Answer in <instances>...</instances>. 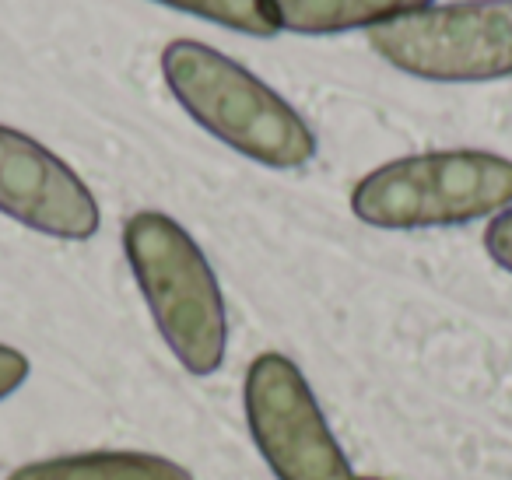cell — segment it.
Here are the masks:
<instances>
[{"label":"cell","mask_w":512,"mask_h":480,"mask_svg":"<svg viewBox=\"0 0 512 480\" xmlns=\"http://www.w3.org/2000/svg\"><path fill=\"white\" fill-rule=\"evenodd\" d=\"M484 249L502 270L512 274V207H505L502 214H495V221L484 232Z\"/></svg>","instance_id":"obj_10"},{"label":"cell","mask_w":512,"mask_h":480,"mask_svg":"<svg viewBox=\"0 0 512 480\" xmlns=\"http://www.w3.org/2000/svg\"><path fill=\"white\" fill-rule=\"evenodd\" d=\"M158 4L207 18V22L225 25V29H235L242 36L271 39L281 32L274 0H158Z\"/></svg>","instance_id":"obj_9"},{"label":"cell","mask_w":512,"mask_h":480,"mask_svg":"<svg viewBox=\"0 0 512 480\" xmlns=\"http://www.w3.org/2000/svg\"><path fill=\"white\" fill-rule=\"evenodd\" d=\"M386 64L425 81H495L512 74V0H463L369 29Z\"/></svg>","instance_id":"obj_4"},{"label":"cell","mask_w":512,"mask_h":480,"mask_svg":"<svg viewBox=\"0 0 512 480\" xmlns=\"http://www.w3.org/2000/svg\"><path fill=\"white\" fill-rule=\"evenodd\" d=\"M162 74L176 102L221 144L267 169H302L316 158L309 123L225 53L193 39L162 50Z\"/></svg>","instance_id":"obj_1"},{"label":"cell","mask_w":512,"mask_h":480,"mask_svg":"<svg viewBox=\"0 0 512 480\" xmlns=\"http://www.w3.org/2000/svg\"><path fill=\"white\" fill-rule=\"evenodd\" d=\"M8 480H193V473L155 452H78L25 463Z\"/></svg>","instance_id":"obj_7"},{"label":"cell","mask_w":512,"mask_h":480,"mask_svg":"<svg viewBox=\"0 0 512 480\" xmlns=\"http://www.w3.org/2000/svg\"><path fill=\"white\" fill-rule=\"evenodd\" d=\"M242 400L256 449L278 480H358L292 358L260 354L246 372Z\"/></svg>","instance_id":"obj_5"},{"label":"cell","mask_w":512,"mask_h":480,"mask_svg":"<svg viewBox=\"0 0 512 480\" xmlns=\"http://www.w3.org/2000/svg\"><path fill=\"white\" fill-rule=\"evenodd\" d=\"M123 253L158 333L190 375H211L225 361L228 312L207 256L179 221L137 211L123 225Z\"/></svg>","instance_id":"obj_2"},{"label":"cell","mask_w":512,"mask_h":480,"mask_svg":"<svg viewBox=\"0 0 512 480\" xmlns=\"http://www.w3.org/2000/svg\"><path fill=\"white\" fill-rule=\"evenodd\" d=\"M0 214L53 239L85 242L102 214L85 179L29 134L0 123Z\"/></svg>","instance_id":"obj_6"},{"label":"cell","mask_w":512,"mask_h":480,"mask_svg":"<svg viewBox=\"0 0 512 480\" xmlns=\"http://www.w3.org/2000/svg\"><path fill=\"white\" fill-rule=\"evenodd\" d=\"M432 0H274L281 29L299 36H334L351 29H376L393 18L425 11Z\"/></svg>","instance_id":"obj_8"},{"label":"cell","mask_w":512,"mask_h":480,"mask_svg":"<svg viewBox=\"0 0 512 480\" xmlns=\"http://www.w3.org/2000/svg\"><path fill=\"white\" fill-rule=\"evenodd\" d=\"M512 204V162L491 151H428L386 162L358 179L351 211L390 232L449 228L502 214Z\"/></svg>","instance_id":"obj_3"},{"label":"cell","mask_w":512,"mask_h":480,"mask_svg":"<svg viewBox=\"0 0 512 480\" xmlns=\"http://www.w3.org/2000/svg\"><path fill=\"white\" fill-rule=\"evenodd\" d=\"M29 372H32L29 358L22 351L0 344V400H8L11 393H18L25 386V379H29Z\"/></svg>","instance_id":"obj_11"},{"label":"cell","mask_w":512,"mask_h":480,"mask_svg":"<svg viewBox=\"0 0 512 480\" xmlns=\"http://www.w3.org/2000/svg\"><path fill=\"white\" fill-rule=\"evenodd\" d=\"M362 480H383V477H362Z\"/></svg>","instance_id":"obj_12"}]
</instances>
